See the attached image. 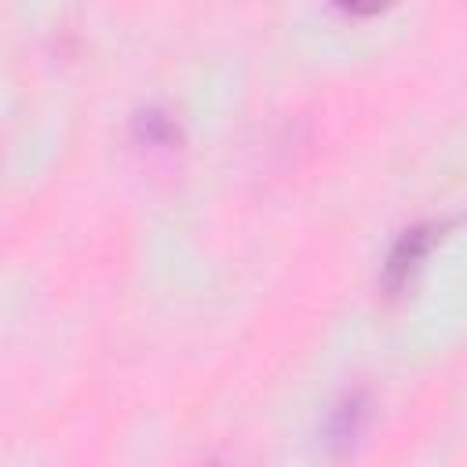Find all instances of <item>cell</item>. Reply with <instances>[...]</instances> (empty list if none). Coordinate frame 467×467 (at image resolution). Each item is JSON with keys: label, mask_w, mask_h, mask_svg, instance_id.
<instances>
[{"label": "cell", "mask_w": 467, "mask_h": 467, "mask_svg": "<svg viewBox=\"0 0 467 467\" xmlns=\"http://www.w3.org/2000/svg\"><path fill=\"white\" fill-rule=\"evenodd\" d=\"M423 248H427L423 230H412V234L398 244V252L390 255V285H398V281L405 277V270H412V266H416V259L423 255Z\"/></svg>", "instance_id": "cell-1"}]
</instances>
